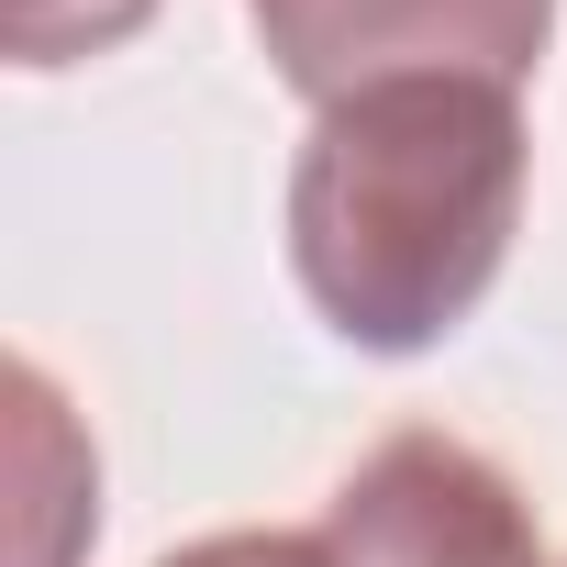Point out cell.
<instances>
[{"mask_svg":"<svg viewBox=\"0 0 567 567\" xmlns=\"http://www.w3.org/2000/svg\"><path fill=\"white\" fill-rule=\"evenodd\" d=\"M334 567H545L523 489L456 434H390L312 523Z\"/></svg>","mask_w":567,"mask_h":567,"instance_id":"obj_3","label":"cell"},{"mask_svg":"<svg viewBox=\"0 0 567 567\" xmlns=\"http://www.w3.org/2000/svg\"><path fill=\"white\" fill-rule=\"evenodd\" d=\"M156 0H12V56L23 68H68V56H101L123 45Z\"/></svg>","mask_w":567,"mask_h":567,"instance_id":"obj_4","label":"cell"},{"mask_svg":"<svg viewBox=\"0 0 567 567\" xmlns=\"http://www.w3.org/2000/svg\"><path fill=\"white\" fill-rule=\"evenodd\" d=\"M523 101L501 79H379L334 101L290 167V267L368 357L445 346L523 223Z\"/></svg>","mask_w":567,"mask_h":567,"instance_id":"obj_1","label":"cell"},{"mask_svg":"<svg viewBox=\"0 0 567 567\" xmlns=\"http://www.w3.org/2000/svg\"><path fill=\"white\" fill-rule=\"evenodd\" d=\"M167 567H334L323 534H212V545H178Z\"/></svg>","mask_w":567,"mask_h":567,"instance_id":"obj_5","label":"cell"},{"mask_svg":"<svg viewBox=\"0 0 567 567\" xmlns=\"http://www.w3.org/2000/svg\"><path fill=\"white\" fill-rule=\"evenodd\" d=\"M301 101H357L379 79H501L523 90L556 0H245Z\"/></svg>","mask_w":567,"mask_h":567,"instance_id":"obj_2","label":"cell"}]
</instances>
